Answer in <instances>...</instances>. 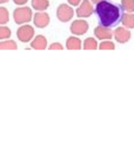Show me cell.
Listing matches in <instances>:
<instances>
[{"label": "cell", "instance_id": "cell-1", "mask_svg": "<svg viewBox=\"0 0 134 147\" xmlns=\"http://www.w3.org/2000/svg\"><path fill=\"white\" fill-rule=\"evenodd\" d=\"M124 12L121 5L110 0H103L95 5L94 8V13L98 17L99 24L108 28L118 26L122 21Z\"/></svg>", "mask_w": 134, "mask_h": 147}, {"label": "cell", "instance_id": "cell-2", "mask_svg": "<svg viewBox=\"0 0 134 147\" xmlns=\"http://www.w3.org/2000/svg\"><path fill=\"white\" fill-rule=\"evenodd\" d=\"M13 20L16 24L22 25L29 24L33 18V12L31 8L28 6H18L13 11Z\"/></svg>", "mask_w": 134, "mask_h": 147}, {"label": "cell", "instance_id": "cell-3", "mask_svg": "<svg viewBox=\"0 0 134 147\" xmlns=\"http://www.w3.org/2000/svg\"><path fill=\"white\" fill-rule=\"evenodd\" d=\"M75 15L74 9L68 3L61 4L57 6L56 11V16L58 21L62 23H68L72 20Z\"/></svg>", "mask_w": 134, "mask_h": 147}, {"label": "cell", "instance_id": "cell-4", "mask_svg": "<svg viewBox=\"0 0 134 147\" xmlns=\"http://www.w3.org/2000/svg\"><path fill=\"white\" fill-rule=\"evenodd\" d=\"M17 38L19 42L23 43L31 42V41L35 36V29L29 24L20 25L16 31Z\"/></svg>", "mask_w": 134, "mask_h": 147}, {"label": "cell", "instance_id": "cell-5", "mask_svg": "<svg viewBox=\"0 0 134 147\" xmlns=\"http://www.w3.org/2000/svg\"><path fill=\"white\" fill-rule=\"evenodd\" d=\"M89 24L84 18H78L72 22L70 25V31L73 36H80L85 35L89 30Z\"/></svg>", "mask_w": 134, "mask_h": 147}, {"label": "cell", "instance_id": "cell-6", "mask_svg": "<svg viewBox=\"0 0 134 147\" xmlns=\"http://www.w3.org/2000/svg\"><path fill=\"white\" fill-rule=\"evenodd\" d=\"M94 13V6L90 0H83L82 3L77 7L75 15L78 18H88Z\"/></svg>", "mask_w": 134, "mask_h": 147}, {"label": "cell", "instance_id": "cell-7", "mask_svg": "<svg viewBox=\"0 0 134 147\" xmlns=\"http://www.w3.org/2000/svg\"><path fill=\"white\" fill-rule=\"evenodd\" d=\"M131 37V32L129 29L124 26H118L113 30V38L120 44H124L130 41Z\"/></svg>", "mask_w": 134, "mask_h": 147}, {"label": "cell", "instance_id": "cell-8", "mask_svg": "<svg viewBox=\"0 0 134 147\" xmlns=\"http://www.w3.org/2000/svg\"><path fill=\"white\" fill-rule=\"evenodd\" d=\"M32 22L36 28L44 29L50 24L51 18L45 11H37L35 14H33Z\"/></svg>", "mask_w": 134, "mask_h": 147}, {"label": "cell", "instance_id": "cell-9", "mask_svg": "<svg viewBox=\"0 0 134 147\" xmlns=\"http://www.w3.org/2000/svg\"><path fill=\"white\" fill-rule=\"evenodd\" d=\"M93 33L95 37L99 41L111 40L113 38V30L111 28L105 27L100 24L94 29Z\"/></svg>", "mask_w": 134, "mask_h": 147}, {"label": "cell", "instance_id": "cell-10", "mask_svg": "<svg viewBox=\"0 0 134 147\" xmlns=\"http://www.w3.org/2000/svg\"><path fill=\"white\" fill-rule=\"evenodd\" d=\"M30 46L31 49L36 50H44L48 47V41L44 36L38 35L35 36L34 38L31 41Z\"/></svg>", "mask_w": 134, "mask_h": 147}, {"label": "cell", "instance_id": "cell-11", "mask_svg": "<svg viewBox=\"0 0 134 147\" xmlns=\"http://www.w3.org/2000/svg\"><path fill=\"white\" fill-rule=\"evenodd\" d=\"M65 48L69 50H79L83 48V42L79 36H71L66 39Z\"/></svg>", "mask_w": 134, "mask_h": 147}, {"label": "cell", "instance_id": "cell-12", "mask_svg": "<svg viewBox=\"0 0 134 147\" xmlns=\"http://www.w3.org/2000/svg\"><path fill=\"white\" fill-rule=\"evenodd\" d=\"M31 7L36 11H45L50 7L49 0H31Z\"/></svg>", "mask_w": 134, "mask_h": 147}, {"label": "cell", "instance_id": "cell-13", "mask_svg": "<svg viewBox=\"0 0 134 147\" xmlns=\"http://www.w3.org/2000/svg\"><path fill=\"white\" fill-rule=\"evenodd\" d=\"M98 49V42L96 37H87L83 41V49L94 50Z\"/></svg>", "mask_w": 134, "mask_h": 147}, {"label": "cell", "instance_id": "cell-14", "mask_svg": "<svg viewBox=\"0 0 134 147\" xmlns=\"http://www.w3.org/2000/svg\"><path fill=\"white\" fill-rule=\"evenodd\" d=\"M121 24L124 27L129 30L134 29V13H124Z\"/></svg>", "mask_w": 134, "mask_h": 147}, {"label": "cell", "instance_id": "cell-15", "mask_svg": "<svg viewBox=\"0 0 134 147\" xmlns=\"http://www.w3.org/2000/svg\"><path fill=\"white\" fill-rule=\"evenodd\" d=\"M16 50L18 49V44L14 40L6 39L0 41V50Z\"/></svg>", "mask_w": 134, "mask_h": 147}, {"label": "cell", "instance_id": "cell-16", "mask_svg": "<svg viewBox=\"0 0 134 147\" xmlns=\"http://www.w3.org/2000/svg\"><path fill=\"white\" fill-rule=\"evenodd\" d=\"M120 5L124 12L134 13V0H121Z\"/></svg>", "mask_w": 134, "mask_h": 147}, {"label": "cell", "instance_id": "cell-17", "mask_svg": "<svg viewBox=\"0 0 134 147\" xmlns=\"http://www.w3.org/2000/svg\"><path fill=\"white\" fill-rule=\"evenodd\" d=\"M10 21V13L7 8L0 6V25H5Z\"/></svg>", "mask_w": 134, "mask_h": 147}, {"label": "cell", "instance_id": "cell-18", "mask_svg": "<svg viewBox=\"0 0 134 147\" xmlns=\"http://www.w3.org/2000/svg\"><path fill=\"white\" fill-rule=\"evenodd\" d=\"M116 45L111 40H105L101 41V42L98 44V49L101 50H113L115 49Z\"/></svg>", "mask_w": 134, "mask_h": 147}, {"label": "cell", "instance_id": "cell-19", "mask_svg": "<svg viewBox=\"0 0 134 147\" xmlns=\"http://www.w3.org/2000/svg\"><path fill=\"white\" fill-rule=\"evenodd\" d=\"M12 36V30L5 25H0V41L10 39Z\"/></svg>", "mask_w": 134, "mask_h": 147}, {"label": "cell", "instance_id": "cell-20", "mask_svg": "<svg viewBox=\"0 0 134 147\" xmlns=\"http://www.w3.org/2000/svg\"><path fill=\"white\" fill-rule=\"evenodd\" d=\"M48 49L50 50H63L64 49V46L60 43V42H52L48 46Z\"/></svg>", "mask_w": 134, "mask_h": 147}, {"label": "cell", "instance_id": "cell-21", "mask_svg": "<svg viewBox=\"0 0 134 147\" xmlns=\"http://www.w3.org/2000/svg\"><path fill=\"white\" fill-rule=\"evenodd\" d=\"M82 1L83 0H67V3L72 7H78L82 3Z\"/></svg>", "mask_w": 134, "mask_h": 147}, {"label": "cell", "instance_id": "cell-22", "mask_svg": "<svg viewBox=\"0 0 134 147\" xmlns=\"http://www.w3.org/2000/svg\"><path fill=\"white\" fill-rule=\"evenodd\" d=\"M13 3L18 6H24L28 3L29 0H12Z\"/></svg>", "mask_w": 134, "mask_h": 147}, {"label": "cell", "instance_id": "cell-23", "mask_svg": "<svg viewBox=\"0 0 134 147\" xmlns=\"http://www.w3.org/2000/svg\"><path fill=\"white\" fill-rule=\"evenodd\" d=\"M90 1H91L93 5H97L98 3H99V2L103 1V0H90Z\"/></svg>", "mask_w": 134, "mask_h": 147}, {"label": "cell", "instance_id": "cell-24", "mask_svg": "<svg viewBox=\"0 0 134 147\" xmlns=\"http://www.w3.org/2000/svg\"><path fill=\"white\" fill-rule=\"evenodd\" d=\"M9 2V0H0V5H4Z\"/></svg>", "mask_w": 134, "mask_h": 147}]
</instances>
